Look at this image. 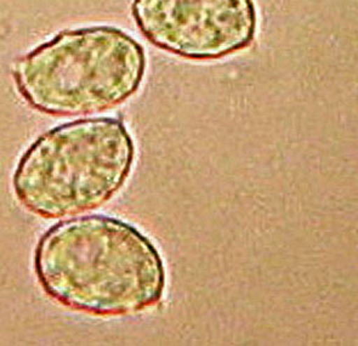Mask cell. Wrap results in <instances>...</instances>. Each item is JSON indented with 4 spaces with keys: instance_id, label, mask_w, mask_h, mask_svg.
I'll return each mask as SVG.
<instances>
[{
    "instance_id": "2",
    "label": "cell",
    "mask_w": 358,
    "mask_h": 346,
    "mask_svg": "<svg viewBox=\"0 0 358 346\" xmlns=\"http://www.w3.org/2000/svg\"><path fill=\"white\" fill-rule=\"evenodd\" d=\"M145 72L143 46L113 26L62 31L13 66L16 88L28 105L55 117L120 106L138 92Z\"/></svg>"
},
{
    "instance_id": "1",
    "label": "cell",
    "mask_w": 358,
    "mask_h": 346,
    "mask_svg": "<svg viewBox=\"0 0 358 346\" xmlns=\"http://www.w3.org/2000/svg\"><path fill=\"white\" fill-rule=\"evenodd\" d=\"M38 282L67 309L110 317L128 316L161 301L166 270L143 232L105 215L57 222L34 250Z\"/></svg>"
},
{
    "instance_id": "3",
    "label": "cell",
    "mask_w": 358,
    "mask_h": 346,
    "mask_svg": "<svg viewBox=\"0 0 358 346\" xmlns=\"http://www.w3.org/2000/svg\"><path fill=\"white\" fill-rule=\"evenodd\" d=\"M134 158L133 138L122 120H74L41 135L23 153L13 189L38 217H74L107 203L125 184Z\"/></svg>"
},
{
    "instance_id": "4",
    "label": "cell",
    "mask_w": 358,
    "mask_h": 346,
    "mask_svg": "<svg viewBox=\"0 0 358 346\" xmlns=\"http://www.w3.org/2000/svg\"><path fill=\"white\" fill-rule=\"evenodd\" d=\"M131 15L148 42L189 60L234 55L257 33L253 0H134Z\"/></svg>"
}]
</instances>
